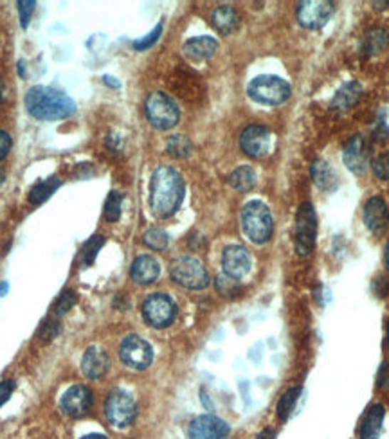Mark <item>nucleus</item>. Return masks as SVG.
<instances>
[{"instance_id": "17", "label": "nucleus", "mask_w": 389, "mask_h": 439, "mask_svg": "<svg viewBox=\"0 0 389 439\" xmlns=\"http://www.w3.org/2000/svg\"><path fill=\"white\" fill-rule=\"evenodd\" d=\"M364 224L373 234H384L389 225V207L380 197H373L364 205Z\"/></svg>"}, {"instance_id": "43", "label": "nucleus", "mask_w": 389, "mask_h": 439, "mask_svg": "<svg viewBox=\"0 0 389 439\" xmlns=\"http://www.w3.org/2000/svg\"><path fill=\"white\" fill-rule=\"evenodd\" d=\"M384 265H385V269L389 270V243L385 245V249H384Z\"/></svg>"}, {"instance_id": "22", "label": "nucleus", "mask_w": 389, "mask_h": 439, "mask_svg": "<svg viewBox=\"0 0 389 439\" xmlns=\"http://www.w3.org/2000/svg\"><path fill=\"white\" fill-rule=\"evenodd\" d=\"M310 175H312V180L321 191L324 193H330V191L337 190L339 182H337V175L336 171L330 167L328 162L324 160H313L312 166H310Z\"/></svg>"}, {"instance_id": "7", "label": "nucleus", "mask_w": 389, "mask_h": 439, "mask_svg": "<svg viewBox=\"0 0 389 439\" xmlns=\"http://www.w3.org/2000/svg\"><path fill=\"white\" fill-rule=\"evenodd\" d=\"M105 416L114 427L125 428L138 416L134 396L125 389H112L105 400Z\"/></svg>"}, {"instance_id": "28", "label": "nucleus", "mask_w": 389, "mask_h": 439, "mask_svg": "<svg viewBox=\"0 0 389 439\" xmlns=\"http://www.w3.org/2000/svg\"><path fill=\"white\" fill-rule=\"evenodd\" d=\"M301 391L303 387H290V389H286L285 393L281 394V398H279L278 401V416L281 421H286L290 418V414H292V410L296 409V403H298L299 396H301Z\"/></svg>"}, {"instance_id": "2", "label": "nucleus", "mask_w": 389, "mask_h": 439, "mask_svg": "<svg viewBox=\"0 0 389 439\" xmlns=\"http://www.w3.org/2000/svg\"><path fill=\"white\" fill-rule=\"evenodd\" d=\"M26 108L33 118L40 121H58L76 112V105L69 95L51 87H40V85L27 91Z\"/></svg>"}, {"instance_id": "41", "label": "nucleus", "mask_w": 389, "mask_h": 439, "mask_svg": "<svg viewBox=\"0 0 389 439\" xmlns=\"http://www.w3.org/2000/svg\"><path fill=\"white\" fill-rule=\"evenodd\" d=\"M377 386L382 387V389H388L389 387V363H382L380 369H378L377 375Z\"/></svg>"}, {"instance_id": "9", "label": "nucleus", "mask_w": 389, "mask_h": 439, "mask_svg": "<svg viewBox=\"0 0 389 439\" xmlns=\"http://www.w3.org/2000/svg\"><path fill=\"white\" fill-rule=\"evenodd\" d=\"M142 317L152 328H168L177 317V306L166 294H150L142 303Z\"/></svg>"}, {"instance_id": "33", "label": "nucleus", "mask_w": 389, "mask_h": 439, "mask_svg": "<svg viewBox=\"0 0 389 439\" xmlns=\"http://www.w3.org/2000/svg\"><path fill=\"white\" fill-rule=\"evenodd\" d=\"M105 243L103 236H92L90 239H88L87 243H85L83 247V265H92L95 259V256H98V252H100L101 245Z\"/></svg>"}, {"instance_id": "48", "label": "nucleus", "mask_w": 389, "mask_h": 439, "mask_svg": "<svg viewBox=\"0 0 389 439\" xmlns=\"http://www.w3.org/2000/svg\"><path fill=\"white\" fill-rule=\"evenodd\" d=\"M385 344H388V349H389V322H388V334H385Z\"/></svg>"}, {"instance_id": "16", "label": "nucleus", "mask_w": 389, "mask_h": 439, "mask_svg": "<svg viewBox=\"0 0 389 439\" xmlns=\"http://www.w3.org/2000/svg\"><path fill=\"white\" fill-rule=\"evenodd\" d=\"M344 166L355 175H361L368 167V146L363 135H353L344 146Z\"/></svg>"}, {"instance_id": "44", "label": "nucleus", "mask_w": 389, "mask_h": 439, "mask_svg": "<svg viewBox=\"0 0 389 439\" xmlns=\"http://www.w3.org/2000/svg\"><path fill=\"white\" fill-rule=\"evenodd\" d=\"M81 439H108L107 435H103V434H88V435H85V438H81Z\"/></svg>"}, {"instance_id": "8", "label": "nucleus", "mask_w": 389, "mask_h": 439, "mask_svg": "<svg viewBox=\"0 0 389 439\" xmlns=\"http://www.w3.org/2000/svg\"><path fill=\"white\" fill-rule=\"evenodd\" d=\"M317 238V215L310 202L299 205L298 216H296V234L294 245L299 256H308L316 245Z\"/></svg>"}, {"instance_id": "10", "label": "nucleus", "mask_w": 389, "mask_h": 439, "mask_svg": "<svg viewBox=\"0 0 389 439\" xmlns=\"http://www.w3.org/2000/svg\"><path fill=\"white\" fill-rule=\"evenodd\" d=\"M119 356H121L123 363L132 369H146L153 360V349L145 339L139 335H128L123 339L121 346H119Z\"/></svg>"}, {"instance_id": "46", "label": "nucleus", "mask_w": 389, "mask_h": 439, "mask_svg": "<svg viewBox=\"0 0 389 439\" xmlns=\"http://www.w3.org/2000/svg\"><path fill=\"white\" fill-rule=\"evenodd\" d=\"M19 74H20V76H22V78L26 76V74H24V61H20V63H19Z\"/></svg>"}, {"instance_id": "27", "label": "nucleus", "mask_w": 389, "mask_h": 439, "mask_svg": "<svg viewBox=\"0 0 389 439\" xmlns=\"http://www.w3.org/2000/svg\"><path fill=\"white\" fill-rule=\"evenodd\" d=\"M388 43H389V33L385 29L377 27V29H371L370 33L364 36L363 51L368 54V56H371V54L382 53V51L388 47Z\"/></svg>"}, {"instance_id": "23", "label": "nucleus", "mask_w": 389, "mask_h": 439, "mask_svg": "<svg viewBox=\"0 0 389 439\" xmlns=\"http://www.w3.org/2000/svg\"><path fill=\"white\" fill-rule=\"evenodd\" d=\"M211 24L214 29L222 34H231L240 26V16L237 15L231 6H218L213 13H211Z\"/></svg>"}, {"instance_id": "40", "label": "nucleus", "mask_w": 389, "mask_h": 439, "mask_svg": "<svg viewBox=\"0 0 389 439\" xmlns=\"http://www.w3.org/2000/svg\"><path fill=\"white\" fill-rule=\"evenodd\" d=\"M11 135L4 130H0V160H4L8 157V153L11 152Z\"/></svg>"}, {"instance_id": "26", "label": "nucleus", "mask_w": 389, "mask_h": 439, "mask_svg": "<svg viewBox=\"0 0 389 439\" xmlns=\"http://www.w3.org/2000/svg\"><path fill=\"white\" fill-rule=\"evenodd\" d=\"M229 182L231 186H233L237 191H240V193H247V191H251L252 187L256 186L258 177H256V171L252 170L251 166H240L231 173Z\"/></svg>"}, {"instance_id": "49", "label": "nucleus", "mask_w": 389, "mask_h": 439, "mask_svg": "<svg viewBox=\"0 0 389 439\" xmlns=\"http://www.w3.org/2000/svg\"><path fill=\"white\" fill-rule=\"evenodd\" d=\"M2 182H4V173L0 171V184H2Z\"/></svg>"}, {"instance_id": "5", "label": "nucleus", "mask_w": 389, "mask_h": 439, "mask_svg": "<svg viewBox=\"0 0 389 439\" xmlns=\"http://www.w3.org/2000/svg\"><path fill=\"white\" fill-rule=\"evenodd\" d=\"M172 279L187 290H202L209 284V274L206 267L194 256H180L175 258L170 265Z\"/></svg>"}, {"instance_id": "12", "label": "nucleus", "mask_w": 389, "mask_h": 439, "mask_svg": "<svg viewBox=\"0 0 389 439\" xmlns=\"http://www.w3.org/2000/svg\"><path fill=\"white\" fill-rule=\"evenodd\" d=\"M240 148L251 159H261L271 152L272 133L261 125L247 126L240 135Z\"/></svg>"}, {"instance_id": "45", "label": "nucleus", "mask_w": 389, "mask_h": 439, "mask_svg": "<svg viewBox=\"0 0 389 439\" xmlns=\"http://www.w3.org/2000/svg\"><path fill=\"white\" fill-rule=\"evenodd\" d=\"M6 291H8V283H0V296H4Z\"/></svg>"}, {"instance_id": "35", "label": "nucleus", "mask_w": 389, "mask_h": 439, "mask_svg": "<svg viewBox=\"0 0 389 439\" xmlns=\"http://www.w3.org/2000/svg\"><path fill=\"white\" fill-rule=\"evenodd\" d=\"M371 166H373V173L377 175V178H380V180H389V150L388 152L380 153V155L373 160Z\"/></svg>"}, {"instance_id": "4", "label": "nucleus", "mask_w": 389, "mask_h": 439, "mask_svg": "<svg viewBox=\"0 0 389 439\" xmlns=\"http://www.w3.org/2000/svg\"><path fill=\"white\" fill-rule=\"evenodd\" d=\"M247 94L252 101L261 103V105L276 106L285 103L292 94V88L283 78L272 76V74H264L258 76L249 83Z\"/></svg>"}, {"instance_id": "32", "label": "nucleus", "mask_w": 389, "mask_h": 439, "mask_svg": "<svg viewBox=\"0 0 389 439\" xmlns=\"http://www.w3.org/2000/svg\"><path fill=\"white\" fill-rule=\"evenodd\" d=\"M121 205H123V197L118 191H112L108 195L107 202H105V218L108 222H118L121 218Z\"/></svg>"}, {"instance_id": "11", "label": "nucleus", "mask_w": 389, "mask_h": 439, "mask_svg": "<svg viewBox=\"0 0 389 439\" xmlns=\"http://www.w3.org/2000/svg\"><path fill=\"white\" fill-rule=\"evenodd\" d=\"M336 6L330 0H306L298 6V22L305 29H321L332 19Z\"/></svg>"}, {"instance_id": "1", "label": "nucleus", "mask_w": 389, "mask_h": 439, "mask_svg": "<svg viewBox=\"0 0 389 439\" xmlns=\"http://www.w3.org/2000/svg\"><path fill=\"white\" fill-rule=\"evenodd\" d=\"M186 186L177 170L159 166L150 180V207L157 218H170L179 211Z\"/></svg>"}, {"instance_id": "38", "label": "nucleus", "mask_w": 389, "mask_h": 439, "mask_svg": "<svg viewBox=\"0 0 389 439\" xmlns=\"http://www.w3.org/2000/svg\"><path fill=\"white\" fill-rule=\"evenodd\" d=\"M58 331H60V324H58L56 321H46L42 326H40L38 337L42 339L43 342H49L56 337Z\"/></svg>"}, {"instance_id": "20", "label": "nucleus", "mask_w": 389, "mask_h": 439, "mask_svg": "<svg viewBox=\"0 0 389 439\" xmlns=\"http://www.w3.org/2000/svg\"><path fill=\"white\" fill-rule=\"evenodd\" d=\"M385 409L380 403H375L368 409L364 414L363 421H361L359 428V439H378L382 432V425H384Z\"/></svg>"}, {"instance_id": "6", "label": "nucleus", "mask_w": 389, "mask_h": 439, "mask_svg": "<svg viewBox=\"0 0 389 439\" xmlns=\"http://www.w3.org/2000/svg\"><path fill=\"white\" fill-rule=\"evenodd\" d=\"M145 112L148 123L155 130H170L179 123L180 112L177 103L165 92H153L145 103Z\"/></svg>"}, {"instance_id": "31", "label": "nucleus", "mask_w": 389, "mask_h": 439, "mask_svg": "<svg viewBox=\"0 0 389 439\" xmlns=\"http://www.w3.org/2000/svg\"><path fill=\"white\" fill-rule=\"evenodd\" d=\"M166 152L170 153L175 159H184L191 153V143L187 137L184 135H173L168 140V146H166Z\"/></svg>"}, {"instance_id": "39", "label": "nucleus", "mask_w": 389, "mask_h": 439, "mask_svg": "<svg viewBox=\"0 0 389 439\" xmlns=\"http://www.w3.org/2000/svg\"><path fill=\"white\" fill-rule=\"evenodd\" d=\"M13 391H15V382L13 380H2L0 382V407L11 398Z\"/></svg>"}, {"instance_id": "18", "label": "nucleus", "mask_w": 389, "mask_h": 439, "mask_svg": "<svg viewBox=\"0 0 389 439\" xmlns=\"http://www.w3.org/2000/svg\"><path fill=\"white\" fill-rule=\"evenodd\" d=\"M108 366H110V360L108 355L98 346H92L87 351L83 353V358H81V371L87 378L95 380L101 378L105 373L108 371Z\"/></svg>"}, {"instance_id": "42", "label": "nucleus", "mask_w": 389, "mask_h": 439, "mask_svg": "<svg viewBox=\"0 0 389 439\" xmlns=\"http://www.w3.org/2000/svg\"><path fill=\"white\" fill-rule=\"evenodd\" d=\"M256 439H276V432H272V430L259 432V434L256 435Z\"/></svg>"}, {"instance_id": "13", "label": "nucleus", "mask_w": 389, "mask_h": 439, "mask_svg": "<svg viewBox=\"0 0 389 439\" xmlns=\"http://www.w3.org/2000/svg\"><path fill=\"white\" fill-rule=\"evenodd\" d=\"M229 432V425L213 414L194 418L187 427L190 439H227Z\"/></svg>"}, {"instance_id": "34", "label": "nucleus", "mask_w": 389, "mask_h": 439, "mask_svg": "<svg viewBox=\"0 0 389 439\" xmlns=\"http://www.w3.org/2000/svg\"><path fill=\"white\" fill-rule=\"evenodd\" d=\"M16 6H19L20 26H22V29H27L31 22V16H33V13H35L36 2H33V0H20Z\"/></svg>"}, {"instance_id": "25", "label": "nucleus", "mask_w": 389, "mask_h": 439, "mask_svg": "<svg viewBox=\"0 0 389 439\" xmlns=\"http://www.w3.org/2000/svg\"><path fill=\"white\" fill-rule=\"evenodd\" d=\"M60 186H61V180L58 177L46 178V180L38 182V184H35V186L31 187L27 198H29L31 204H35V205L43 204V202H46L47 198H49L51 195H53Z\"/></svg>"}, {"instance_id": "15", "label": "nucleus", "mask_w": 389, "mask_h": 439, "mask_svg": "<svg viewBox=\"0 0 389 439\" xmlns=\"http://www.w3.org/2000/svg\"><path fill=\"white\" fill-rule=\"evenodd\" d=\"M92 406V393L85 386H73L60 400V407L67 416L80 418L90 409Z\"/></svg>"}, {"instance_id": "21", "label": "nucleus", "mask_w": 389, "mask_h": 439, "mask_svg": "<svg viewBox=\"0 0 389 439\" xmlns=\"http://www.w3.org/2000/svg\"><path fill=\"white\" fill-rule=\"evenodd\" d=\"M217 49L218 42L211 36H197V38H191L184 43V54L194 61L207 60L217 53Z\"/></svg>"}, {"instance_id": "47", "label": "nucleus", "mask_w": 389, "mask_h": 439, "mask_svg": "<svg viewBox=\"0 0 389 439\" xmlns=\"http://www.w3.org/2000/svg\"><path fill=\"white\" fill-rule=\"evenodd\" d=\"M4 85L0 83V101H2V99H4Z\"/></svg>"}, {"instance_id": "24", "label": "nucleus", "mask_w": 389, "mask_h": 439, "mask_svg": "<svg viewBox=\"0 0 389 439\" xmlns=\"http://www.w3.org/2000/svg\"><path fill=\"white\" fill-rule=\"evenodd\" d=\"M361 94H363V85L357 83V81H348L333 95L332 106L337 110H350L351 106L357 105Z\"/></svg>"}, {"instance_id": "36", "label": "nucleus", "mask_w": 389, "mask_h": 439, "mask_svg": "<svg viewBox=\"0 0 389 439\" xmlns=\"http://www.w3.org/2000/svg\"><path fill=\"white\" fill-rule=\"evenodd\" d=\"M74 303H76V294H74V291H63L60 299H58L56 308H54V315H56V317L65 315L74 306Z\"/></svg>"}, {"instance_id": "14", "label": "nucleus", "mask_w": 389, "mask_h": 439, "mask_svg": "<svg viewBox=\"0 0 389 439\" xmlns=\"http://www.w3.org/2000/svg\"><path fill=\"white\" fill-rule=\"evenodd\" d=\"M222 267H224V274L234 279H242L251 270V254L240 245L225 247L222 254Z\"/></svg>"}, {"instance_id": "30", "label": "nucleus", "mask_w": 389, "mask_h": 439, "mask_svg": "<svg viewBox=\"0 0 389 439\" xmlns=\"http://www.w3.org/2000/svg\"><path fill=\"white\" fill-rule=\"evenodd\" d=\"M142 242H145V245L152 250H165L166 247H168V234H166L162 229L152 227L145 232Z\"/></svg>"}, {"instance_id": "19", "label": "nucleus", "mask_w": 389, "mask_h": 439, "mask_svg": "<svg viewBox=\"0 0 389 439\" xmlns=\"http://www.w3.org/2000/svg\"><path fill=\"white\" fill-rule=\"evenodd\" d=\"M159 274V262H157L153 256H150V254L138 256V258L134 259V263H132V269H130L132 281L138 284H152L153 281H157Z\"/></svg>"}, {"instance_id": "37", "label": "nucleus", "mask_w": 389, "mask_h": 439, "mask_svg": "<svg viewBox=\"0 0 389 439\" xmlns=\"http://www.w3.org/2000/svg\"><path fill=\"white\" fill-rule=\"evenodd\" d=\"M160 33H162V26H157L155 29L152 31V33H148L145 36V38H141V40H135L134 42V49L135 51H146V49H150V47L153 46V43L157 42V40H159V36H160Z\"/></svg>"}, {"instance_id": "3", "label": "nucleus", "mask_w": 389, "mask_h": 439, "mask_svg": "<svg viewBox=\"0 0 389 439\" xmlns=\"http://www.w3.org/2000/svg\"><path fill=\"white\" fill-rule=\"evenodd\" d=\"M242 229L252 243L269 242L274 231V222L267 205L259 200H252L242 209Z\"/></svg>"}, {"instance_id": "29", "label": "nucleus", "mask_w": 389, "mask_h": 439, "mask_svg": "<svg viewBox=\"0 0 389 439\" xmlns=\"http://www.w3.org/2000/svg\"><path fill=\"white\" fill-rule=\"evenodd\" d=\"M214 286H217V291L220 294V296L229 297V299L238 297L242 294L240 281L234 279V277H231V276H227V274H220V276L217 277V281H214Z\"/></svg>"}]
</instances>
